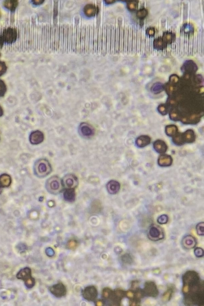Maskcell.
<instances>
[{"mask_svg": "<svg viewBox=\"0 0 204 306\" xmlns=\"http://www.w3.org/2000/svg\"><path fill=\"white\" fill-rule=\"evenodd\" d=\"M173 293V289L172 288H169L167 289L163 295L162 299L164 301H169L172 298V294Z\"/></svg>", "mask_w": 204, "mask_h": 306, "instance_id": "7402d4cb", "label": "cell"}, {"mask_svg": "<svg viewBox=\"0 0 204 306\" xmlns=\"http://www.w3.org/2000/svg\"><path fill=\"white\" fill-rule=\"evenodd\" d=\"M169 218L167 215H163L158 218V222L160 224H165L168 222Z\"/></svg>", "mask_w": 204, "mask_h": 306, "instance_id": "4316f807", "label": "cell"}, {"mask_svg": "<svg viewBox=\"0 0 204 306\" xmlns=\"http://www.w3.org/2000/svg\"><path fill=\"white\" fill-rule=\"evenodd\" d=\"M46 187L47 191L53 195L60 193L64 188L62 179L56 175L51 177L47 180Z\"/></svg>", "mask_w": 204, "mask_h": 306, "instance_id": "7a4b0ae2", "label": "cell"}, {"mask_svg": "<svg viewBox=\"0 0 204 306\" xmlns=\"http://www.w3.org/2000/svg\"><path fill=\"white\" fill-rule=\"evenodd\" d=\"M154 30L153 28L150 29L148 31L149 34L150 35H154Z\"/></svg>", "mask_w": 204, "mask_h": 306, "instance_id": "681fc988", "label": "cell"}, {"mask_svg": "<svg viewBox=\"0 0 204 306\" xmlns=\"http://www.w3.org/2000/svg\"><path fill=\"white\" fill-rule=\"evenodd\" d=\"M89 51L91 52V39H92V27L89 28Z\"/></svg>", "mask_w": 204, "mask_h": 306, "instance_id": "f35d334b", "label": "cell"}, {"mask_svg": "<svg viewBox=\"0 0 204 306\" xmlns=\"http://www.w3.org/2000/svg\"><path fill=\"white\" fill-rule=\"evenodd\" d=\"M138 285H139V284H138V282H134L133 283H132V288L135 289H136L137 288Z\"/></svg>", "mask_w": 204, "mask_h": 306, "instance_id": "c3c4849f", "label": "cell"}, {"mask_svg": "<svg viewBox=\"0 0 204 306\" xmlns=\"http://www.w3.org/2000/svg\"><path fill=\"white\" fill-rule=\"evenodd\" d=\"M84 12L87 16L93 17L97 12V8L94 5L89 4L84 7Z\"/></svg>", "mask_w": 204, "mask_h": 306, "instance_id": "2e32d148", "label": "cell"}, {"mask_svg": "<svg viewBox=\"0 0 204 306\" xmlns=\"http://www.w3.org/2000/svg\"><path fill=\"white\" fill-rule=\"evenodd\" d=\"M70 41V26H68V51H69Z\"/></svg>", "mask_w": 204, "mask_h": 306, "instance_id": "7bdbcfd3", "label": "cell"}, {"mask_svg": "<svg viewBox=\"0 0 204 306\" xmlns=\"http://www.w3.org/2000/svg\"><path fill=\"white\" fill-rule=\"evenodd\" d=\"M147 10L145 9H142L139 10L137 13V16L140 19H143L147 16Z\"/></svg>", "mask_w": 204, "mask_h": 306, "instance_id": "f1b7e54d", "label": "cell"}, {"mask_svg": "<svg viewBox=\"0 0 204 306\" xmlns=\"http://www.w3.org/2000/svg\"><path fill=\"white\" fill-rule=\"evenodd\" d=\"M113 291L108 288H105L102 291V296L105 299H108L111 296Z\"/></svg>", "mask_w": 204, "mask_h": 306, "instance_id": "83f0119b", "label": "cell"}, {"mask_svg": "<svg viewBox=\"0 0 204 306\" xmlns=\"http://www.w3.org/2000/svg\"><path fill=\"white\" fill-rule=\"evenodd\" d=\"M1 182L2 183L3 185H9V184H10V178L9 176H6V175L3 176L2 178H1Z\"/></svg>", "mask_w": 204, "mask_h": 306, "instance_id": "4dcf8cb0", "label": "cell"}, {"mask_svg": "<svg viewBox=\"0 0 204 306\" xmlns=\"http://www.w3.org/2000/svg\"><path fill=\"white\" fill-rule=\"evenodd\" d=\"M17 37V30L13 28H8L3 31L2 38L6 43H12L15 41Z\"/></svg>", "mask_w": 204, "mask_h": 306, "instance_id": "52a82bcc", "label": "cell"}, {"mask_svg": "<svg viewBox=\"0 0 204 306\" xmlns=\"http://www.w3.org/2000/svg\"><path fill=\"white\" fill-rule=\"evenodd\" d=\"M79 130L81 136L85 138H91L95 134V130L93 126L86 122H83L80 124Z\"/></svg>", "mask_w": 204, "mask_h": 306, "instance_id": "5b68a950", "label": "cell"}, {"mask_svg": "<svg viewBox=\"0 0 204 306\" xmlns=\"http://www.w3.org/2000/svg\"><path fill=\"white\" fill-rule=\"evenodd\" d=\"M98 28L94 27V36H93V53L98 52Z\"/></svg>", "mask_w": 204, "mask_h": 306, "instance_id": "ffe728a7", "label": "cell"}, {"mask_svg": "<svg viewBox=\"0 0 204 306\" xmlns=\"http://www.w3.org/2000/svg\"><path fill=\"white\" fill-rule=\"evenodd\" d=\"M137 2L136 1H130L128 4L129 9L131 10H135L137 7Z\"/></svg>", "mask_w": 204, "mask_h": 306, "instance_id": "e575fe53", "label": "cell"}, {"mask_svg": "<svg viewBox=\"0 0 204 306\" xmlns=\"http://www.w3.org/2000/svg\"><path fill=\"white\" fill-rule=\"evenodd\" d=\"M50 291L53 295L57 297L65 296L66 293V289L61 283L54 285L50 287Z\"/></svg>", "mask_w": 204, "mask_h": 306, "instance_id": "30bf717a", "label": "cell"}, {"mask_svg": "<svg viewBox=\"0 0 204 306\" xmlns=\"http://www.w3.org/2000/svg\"><path fill=\"white\" fill-rule=\"evenodd\" d=\"M204 224L203 222L199 223L196 226V230H197V234L199 235H204Z\"/></svg>", "mask_w": 204, "mask_h": 306, "instance_id": "484cf974", "label": "cell"}, {"mask_svg": "<svg viewBox=\"0 0 204 306\" xmlns=\"http://www.w3.org/2000/svg\"><path fill=\"white\" fill-rule=\"evenodd\" d=\"M125 292L121 289H117L113 291L111 296L109 299L110 300V303L112 305H119L121 300L124 297Z\"/></svg>", "mask_w": 204, "mask_h": 306, "instance_id": "8fae6325", "label": "cell"}, {"mask_svg": "<svg viewBox=\"0 0 204 306\" xmlns=\"http://www.w3.org/2000/svg\"><path fill=\"white\" fill-rule=\"evenodd\" d=\"M139 300L138 299H132L130 300V305L131 306H136L139 305Z\"/></svg>", "mask_w": 204, "mask_h": 306, "instance_id": "ee69618b", "label": "cell"}, {"mask_svg": "<svg viewBox=\"0 0 204 306\" xmlns=\"http://www.w3.org/2000/svg\"><path fill=\"white\" fill-rule=\"evenodd\" d=\"M18 4V1H6L4 2V5L6 8L11 10H14L16 8Z\"/></svg>", "mask_w": 204, "mask_h": 306, "instance_id": "44dd1931", "label": "cell"}, {"mask_svg": "<svg viewBox=\"0 0 204 306\" xmlns=\"http://www.w3.org/2000/svg\"><path fill=\"white\" fill-rule=\"evenodd\" d=\"M43 1H43V0H35V1H33V2L35 5H39L43 3Z\"/></svg>", "mask_w": 204, "mask_h": 306, "instance_id": "7dc6e473", "label": "cell"}, {"mask_svg": "<svg viewBox=\"0 0 204 306\" xmlns=\"http://www.w3.org/2000/svg\"><path fill=\"white\" fill-rule=\"evenodd\" d=\"M102 29L101 27L98 28V51L101 53L102 51Z\"/></svg>", "mask_w": 204, "mask_h": 306, "instance_id": "cb8c5ba5", "label": "cell"}, {"mask_svg": "<svg viewBox=\"0 0 204 306\" xmlns=\"http://www.w3.org/2000/svg\"><path fill=\"white\" fill-rule=\"evenodd\" d=\"M184 67H185V69L189 71H194L197 68L195 64H194L192 61L187 62L185 64Z\"/></svg>", "mask_w": 204, "mask_h": 306, "instance_id": "d4e9b609", "label": "cell"}, {"mask_svg": "<svg viewBox=\"0 0 204 306\" xmlns=\"http://www.w3.org/2000/svg\"><path fill=\"white\" fill-rule=\"evenodd\" d=\"M18 279H22L25 282L26 285L28 288H32L35 285V280L31 276V271L29 268L22 269L17 275Z\"/></svg>", "mask_w": 204, "mask_h": 306, "instance_id": "3957f363", "label": "cell"}, {"mask_svg": "<svg viewBox=\"0 0 204 306\" xmlns=\"http://www.w3.org/2000/svg\"><path fill=\"white\" fill-rule=\"evenodd\" d=\"M158 293L157 287L154 282H146L143 289V293L146 294L147 296L155 297L158 295Z\"/></svg>", "mask_w": 204, "mask_h": 306, "instance_id": "ba28073f", "label": "cell"}, {"mask_svg": "<svg viewBox=\"0 0 204 306\" xmlns=\"http://www.w3.org/2000/svg\"><path fill=\"white\" fill-rule=\"evenodd\" d=\"M193 28L192 26L189 25H187L185 27V32H192Z\"/></svg>", "mask_w": 204, "mask_h": 306, "instance_id": "f6af8a7d", "label": "cell"}, {"mask_svg": "<svg viewBox=\"0 0 204 306\" xmlns=\"http://www.w3.org/2000/svg\"><path fill=\"white\" fill-rule=\"evenodd\" d=\"M173 159L171 156L162 155L160 156L158 160V164L161 167H168L172 165Z\"/></svg>", "mask_w": 204, "mask_h": 306, "instance_id": "5bb4252c", "label": "cell"}, {"mask_svg": "<svg viewBox=\"0 0 204 306\" xmlns=\"http://www.w3.org/2000/svg\"><path fill=\"white\" fill-rule=\"evenodd\" d=\"M106 31L107 26H104L102 29V53L103 54L106 51Z\"/></svg>", "mask_w": 204, "mask_h": 306, "instance_id": "d6986e66", "label": "cell"}, {"mask_svg": "<svg viewBox=\"0 0 204 306\" xmlns=\"http://www.w3.org/2000/svg\"><path fill=\"white\" fill-rule=\"evenodd\" d=\"M44 134L40 131L36 130L32 133L30 137L31 143L33 144H38L41 143L44 140Z\"/></svg>", "mask_w": 204, "mask_h": 306, "instance_id": "4fadbf2b", "label": "cell"}, {"mask_svg": "<svg viewBox=\"0 0 204 306\" xmlns=\"http://www.w3.org/2000/svg\"><path fill=\"white\" fill-rule=\"evenodd\" d=\"M2 41H3V40H2V38H0V47H1V46L2 45Z\"/></svg>", "mask_w": 204, "mask_h": 306, "instance_id": "db71d44e", "label": "cell"}, {"mask_svg": "<svg viewBox=\"0 0 204 306\" xmlns=\"http://www.w3.org/2000/svg\"><path fill=\"white\" fill-rule=\"evenodd\" d=\"M97 305L98 306H102V303L101 301H98L97 302Z\"/></svg>", "mask_w": 204, "mask_h": 306, "instance_id": "816d5d0a", "label": "cell"}, {"mask_svg": "<svg viewBox=\"0 0 204 306\" xmlns=\"http://www.w3.org/2000/svg\"><path fill=\"white\" fill-rule=\"evenodd\" d=\"M164 39L167 42L169 43L172 40V35L170 33H166L165 35H164Z\"/></svg>", "mask_w": 204, "mask_h": 306, "instance_id": "b9f144b4", "label": "cell"}, {"mask_svg": "<svg viewBox=\"0 0 204 306\" xmlns=\"http://www.w3.org/2000/svg\"><path fill=\"white\" fill-rule=\"evenodd\" d=\"M66 34V25H65L64 27V47H63V51L65 52Z\"/></svg>", "mask_w": 204, "mask_h": 306, "instance_id": "60d3db41", "label": "cell"}, {"mask_svg": "<svg viewBox=\"0 0 204 306\" xmlns=\"http://www.w3.org/2000/svg\"><path fill=\"white\" fill-rule=\"evenodd\" d=\"M64 26H61V52H63V47H64Z\"/></svg>", "mask_w": 204, "mask_h": 306, "instance_id": "74e56055", "label": "cell"}, {"mask_svg": "<svg viewBox=\"0 0 204 306\" xmlns=\"http://www.w3.org/2000/svg\"><path fill=\"white\" fill-rule=\"evenodd\" d=\"M195 254L197 257L203 256L204 255L203 250L201 248H197L195 250Z\"/></svg>", "mask_w": 204, "mask_h": 306, "instance_id": "836d02e7", "label": "cell"}, {"mask_svg": "<svg viewBox=\"0 0 204 306\" xmlns=\"http://www.w3.org/2000/svg\"><path fill=\"white\" fill-rule=\"evenodd\" d=\"M98 292L94 286L87 287L83 291V296L87 300L94 301L97 297Z\"/></svg>", "mask_w": 204, "mask_h": 306, "instance_id": "9c48e42d", "label": "cell"}, {"mask_svg": "<svg viewBox=\"0 0 204 306\" xmlns=\"http://www.w3.org/2000/svg\"><path fill=\"white\" fill-rule=\"evenodd\" d=\"M105 2H106V3L111 4L114 2V1H113V0H107V1H105Z\"/></svg>", "mask_w": 204, "mask_h": 306, "instance_id": "f907efd6", "label": "cell"}, {"mask_svg": "<svg viewBox=\"0 0 204 306\" xmlns=\"http://www.w3.org/2000/svg\"><path fill=\"white\" fill-rule=\"evenodd\" d=\"M87 51L86 52H89V26L87 27Z\"/></svg>", "mask_w": 204, "mask_h": 306, "instance_id": "ab89813d", "label": "cell"}, {"mask_svg": "<svg viewBox=\"0 0 204 306\" xmlns=\"http://www.w3.org/2000/svg\"><path fill=\"white\" fill-rule=\"evenodd\" d=\"M75 189H65L63 193L64 200L68 203H73L76 200Z\"/></svg>", "mask_w": 204, "mask_h": 306, "instance_id": "9a60e30c", "label": "cell"}, {"mask_svg": "<svg viewBox=\"0 0 204 306\" xmlns=\"http://www.w3.org/2000/svg\"><path fill=\"white\" fill-rule=\"evenodd\" d=\"M126 294L127 296L129 298H132L134 296V294L132 291H128Z\"/></svg>", "mask_w": 204, "mask_h": 306, "instance_id": "bcb514c9", "label": "cell"}, {"mask_svg": "<svg viewBox=\"0 0 204 306\" xmlns=\"http://www.w3.org/2000/svg\"><path fill=\"white\" fill-rule=\"evenodd\" d=\"M3 114V112H2V109H1V106H0V117L2 116Z\"/></svg>", "mask_w": 204, "mask_h": 306, "instance_id": "f5cc1de1", "label": "cell"}, {"mask_svg": "<svg viewBox=\"0 0 204 306\" xmlns=\"http://www.w3.org/2000/svg\"><path fill=\"white\" fill-rule=\"evenodd\" d=\"M58 26H55L54 51H57V35Z\"/></svg>", "mask_w": 204, "mask_h": 306, "instance_id": "8d00e7d4", "label": "cell"}, {"mask_svg": "<svg viewBox=\"0 0 204 306\" xmlns=\"http://www.w3.org/2000/svg\"><path fill=\"white\" fill-rule=\"evenodd\" d=\"M148 237L151 239L155 241L161 239L164 237L162 229L158 226L152 225L149 230Z\"/></svg>", "mask_w": 204, "mask_h": 306, "instance_id": "8992f818", "label": "cell"}, {"mask_svg": "<svg viewBox=\"0 0 204 306\" xmlns=\"http://www.w3.org/2000/svg\"><path fill=\"white\" fill-rule=\"evenodd\" d=\"M6 70V64L3 62H0V76L3 75Z\"/></svg>", "mask_w": 204, "mask_h": 306, "instance_id": "d6a6232c", "label": "cell"}, {"mask_svg": "<svg viewBox=\"0 0 204 306\" xmlns=\"http://www.w3.org/2000/svg\"><path fill=\"white\" fill-rule=\"evenodd\" d=\"M77 246V242L74 240H72L69 241L68 243V248L70 249H73L76 248Z\"/></svg>", "mask_w": 204, "mask_h": 306, "instance_id": "f546056e", "label": "cell"}, {"mask_svg": "<svg viewBox=\"0 0 204 306\" xmlns=\"http://www.w3.org/2000/svg\"><path fill=\"white\" fill-rule=\"evenodd\" d=\"M1 192H2V187H1V185H0V194H1Z\"/></svg>", "mask_w": 204, "mask_h": 306, "instance_id": "11a10c76", "label": "cell"}, {"mask_svg": "<svg viewBox=\"0 0 204 306\" xmlns=\"http://www.w3.org/2000/svg\"><path fill=\"white\" fill-rule=\"evenodd\" d=\"M183 244L184 246L187 248L190 249L193 248L195 246V239L192 236H187L183 240Z\"/></svg>", "mask_w": 204, "mask_h": 306, "instance_id": "e0dca14e", "label": "cell"}, {"mask_svg": "<svg viewBox=\"0 0 204 306\" xmlns=\"http://www.w3.org/2000/svg\"><path fill=\"white\" fill-rule=\"evenodd\" d=\"M106 188L109 194L111 195L116 194L118 193L120 189V183L116 180H110L106 184Z\"/></svg>", "mask_w": 204, "mask_h": 306, "instance_id": "7c38bea8", "label": "cell"}, {"mask_svg": "<svg viewBox=\"0 0 204 306\" xmlns=\"http://www.w3.org/2000/svg\"><path fill=\"white\" fill-rule=\"evenodd\" d=\"M143 292L141 290H137L136 292H135V299H138L139 300V299H141L142 297H143Z\"/></svg>", "mask_w": 204, "mask_h": 306, "instance_id": "d590c367", "label": "cell"}, {"mask_svg": "<svg viewBox=\"0 0 204 306\" xmlns=\"http://www.w3.org/2000/svg\"><path fill=\"white\" fill-rule=\"evenodd\" d=\"M64 188L65 189H75L78 186V178L73 174L65 175L62 179Z\"/></svg>", "mask_w": 204, "mask_h": 306, "instance_id": "277c9868", "label": "cell"}, {"mask_svg": "<svg viewBox=\"0 0 204 306\" xmlns=\"http://www.w3.org/2000/svg\"><path fill=\"white\" fill-rule=\"evenodd\" d=\"M6 91V87L4 83L0 80V96L4 95Z\"/></svg>", "mask_w": 204, "mask_h": 306, "instance_id": "1f68e13d", "label": "cell"}, {"mask_svg": "<svg viewBox=\"0 0 204 306\" xmlns=\"http://www.w3.org/2000/svg\"><path fill=\"white\" fill-rule=\"evenodd\" d=\"M150 139L148 138H142L137 141V145L139 147H145L150 143Z\"/></svg>", "mask_w": 204, "mask_h": 306, "instance_id": "603a6c76", "label": "cell"}, {"mask_svg": "<svg viewBox=\"0 0 204 306\" xmlns=\"http://www.w3.org/2000/svg\"><path fill=\"white\" fill-rule=\"evenodd\" d=\"M35 174L39 178L48 176L52 171V167L47 159H41L37 161L34 166Z\"/></svg>", "mask_w": 204, "mask_h": 306, "instance_id": "6da1fadb", "label": "cell"}, {"mask_svg": "<svg viewBox=\"0 0 204 306\" xmlns=\"http://www.w3.org/2000/svg\"><path fill=\"white\" fill-rule=\"evenodd\" d=\"M154 148L157 152L160 153H164L166 152L167 150V146L162 141H158L155 142L154 145Z\"/></svg>", "mask_w": 204, "mask_h": 306, "instance_id": "ac0fdd59", "label": "cell"}]
</instances>
